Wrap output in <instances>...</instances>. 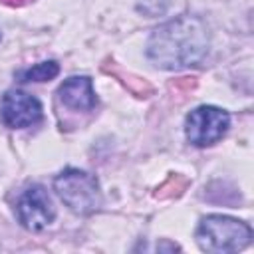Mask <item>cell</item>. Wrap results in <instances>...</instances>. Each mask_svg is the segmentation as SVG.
Instances as JSON below:
<instances>
[{
    "label": "cell",
    "instance_id": "cell-6",
    "mask_svg": "<svg viewBox=\"0 0 254 254\" xmlns=\"http://www.w3.org/2000/svg\"><path fill=\"white\" fill-rule=\"evenodd\" d=\"M42 119V103L22 91V89H8L0 101V121L8 129H24L32 127Z\"/></svg>",
    "mask_w": 254,
    "mask_h": 254
},
{
    "label": "cell",
    "instance_id": "cell-2",
    "mask_svg": "<svg viewBox=\"0 0 254 254\" xmlns=\"http://www.w3.org/2000/svg\"><path fill=\"white\" fill-rule=\"evenodd\" d=\"M196 244L204 252L230 254L246 248L252 240V228L238 218L224 214H208L198 222Z\"/></svg>",
    "mask_w": 254,
    "mask_h": 254
},
{
    "label": "cell",
    "instance_id": "cell-7",
    "mask_svg": "<svg viewBox=\"0 0 254 254\" xmlns=\"http://www.w3.org/2000/svg\"><path fill=\"white\" fill-rule=\"evenodd\" d=\"M58 97L65 107L75 111H91L97 105V95L87 75H73L65 79L58 89Z\"/></svg>",
    "mask_w": 254,
    "mask_h": 254
},
{
    "label": "cell",
    "instance_id": "cell-8",
    "mask_svg": "<svg viewBox=\"0 0 254 254\" xmlns=\"http://www.w3.org/2000/svg\"><path fill=\"white\" fill-rule=\"evenodd\" d=\"M60 73V65L58 62L50 60V62H40L32 67L20 69L16 75L20 81H50Z\"/></svg>",
    "mask_w": 254,
    "mask_h": 254
},
{
    "label": "cell",
    "instance_id": "cell-10",
    "mask_svg": "<svg viewBox=\"0 0 254 254\" xmlns=\"http://www.w3.org/2000/svg\"><path fill=\"white\" fill-rule=\"evenodd\" d=\"M0 40H2V32H0Z\"/></svg>",
    "mask_w": 254,
    "mask_h": 254
},
{
    "label": "cell",
    "instance_id": "cell-3",
    "mask_svg": "<svg viewBox=\"0 0 254 254\" xmlns=\"http://www.w3.org/2000/svg\"><path fill=\"white\" fill-rule=\"evenodd\" d=\"M54 190L75 214H91L101 208L103 194L93 175L79 169H65L54 179Z\"/></svg>",
    "mask_w": 254,
    "mask_h": 254
},
{
    "label": "cell",
    "instance_id": "cell-5",
    "mask_svg": "<svg viewBox=\"0 0 254 254\" xmlns=\"http://www.w3.org/2000/svg\"><path fill=\"white\" fill-rule=\"evenodd\" d=\"M16 214L24 228L32 232L44 230L56 218V208L42 185H30L16 202Z\"/></svg>",
    "mask_w": 254,
    "mask_h": 254
},
{
    "label": "cell",
    "instance_id": "cell-1",
    "mask_svg": "<svg viewBox=\"0 0 254 254\" xmlns=\"http://www.w3.org/2000/svg\"><path fill=\"white\" fill-rule=\"evenodd\" d=\"M208 30L196 16H179L153 30L147 42L149 60L163 69H185L198 64L208 50Z\"/></svg>",
    "mask_w": 254,
    "mask_h": 254
},
{
    "label": "cell",
    "instance_id": "cell-4",
    "mask_svg": "<svg viewBox=\"0 0 254 254\" xmlns=\"http://www.w3.org/2000/svg\"><path fill=\"white\" fill-rule=\"evenodd\" d=\"M230 127V115L214 105H200L187 115L185 135L194 147H208L220 141Z\"/></svg>",
    "mask_w": 254,
    "mask_h": 254
},
{
    "label": "cell",
    "instance_id": "cell-9",
    "mask_svg": "<svg viewBox=\"0 0 254 254\" xmlns=\"http://www.w3.org/2000/svg\"><path fill=\"white\" fill-rule=\"evenodd\" d=\"M6 2H16V0H6Z\"/></svg>",
    "mask_w": 254,
    "mask_h": 254
}]
</instances>
